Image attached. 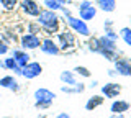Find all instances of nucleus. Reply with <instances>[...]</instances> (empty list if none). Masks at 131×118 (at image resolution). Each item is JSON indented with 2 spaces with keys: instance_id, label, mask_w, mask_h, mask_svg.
Listing matches in <instances>:
<instances>
[{
  "instance_id": "9b49d317",
  "label": "nucleus",
  "mask_w": 131,
  "mask_h": 118,
  "mask_svg": "<svg viewBox=\"0 0 131 118\" xmlns=\"http://www.w3.org/2000/svg\"><path fill=\"white\" fill-rule=\"evenodd\" d=\"M0 87H2V89H8V90H12V92H18L20 90L18 80L15 79V76H10V74L0 77Z\"/></svg>"
},
{
  "instance_id": "423d86ee",
  "label": "nucleus",
  "mask_w": 131,
  "mask_h": 118,
  "mask_svg": "<svg viewBox=\"0 0 131 118\" xmlns=\"http://www.w3.org/2000/svg\"><path fill=\"white\" fill-rule=\"evenodd\" d=\"M57 39H59V48L61 51H67L75 48V33L72 30H62L57 33Z\"/></svg>"
},
{
  "instance_id": "a211bd4d",
  "label": "nucleus",
  "mask_w": 131,
  "mask_h": 118,
  "mask_svg": "<svg viewBox=\"0 0 131 118\" xmlns=\"http://www.w3.org/2000/svg\"><path fill=\"white\" fill-rule=\"evenodd\" d=\"M103 102H105V99L102 95H93V97H90V99L87 100V103H85V110H87V112H92V110H95V108L100 107Z\"/></svg>"
},
{
  "instance_id": "393cba45",
  "label": "nucleus",
  "mask_w": 131,
  "mask_h": 118,
  "mask_svg": "<svg viewBox=\"0 0 131 118\" xmlns=\"http://www.w3.org/2000/svg\"><path fill=\"white\" fill-rule=\"evenodd\" d=\"M56 118H71V116H69L67 113H59V115H57Z\"/></svg>"
},
{
  "instance_id": "ddd939ff",
  "label": "nucleus",
  "mask_w": 131,
  "mask_h": 118,
  "mask_svg": "<svg viewBox=\"0 0 131 118\" xmlns=\"http://www.w3.org/2000/svg\"><path fill=\"white\" fill-rule=\"evenodd\" d=\"M121 92V85L120 84H115V82H110V84H105L102 87V93L106 97V99H115L118 97Z\"/></svg>"
},
{
  "instance_id": "5701e85b",
  "label": "nucleus",
  "mask_w": 131,
  "mask_h": 118,
  "mask_svg": "<svg viewBox=\"0 0 131 118\" xmlns=\"http://www.w3.org/2000/svg\"><path fill=\"white\" fill-rule=\"evenodd\" d=\"M10 44H8L5 39L2 38V36H0V56H7L8 52H10Z\"/></svg>"
},
{
  "instance_id": "6ab92c4d",
  "label": "nucleus",
  "mask_w": 131,
  "mask_h": 118,
  "mask_svg": "<svg viewBox=\"0 0 131 118\" xmlns=\"http://www.w3.org/2000/svg\"><path fill=\"white\" fill-rule=\"evenodd\" d=\"M110 110H112V113H125L129 110V103L126 100H115Z\"/></svg>"
},
{
  "instance_id": "f257e3e1",
  "label": "nucleus",
  "mask_w": 131,
  "mask_h": 118,
  "mask_svg": "<svg viewBox=\"0 0 131 118\" xmlns=\"http://www.w3.org/2000/svg\"><path fill=\"white\" fill-rule=\"evenodd\" d=\"M36 22L41 25L46 35H56L61 31V17L52 10L43 8V12L36 17Z\"/></svg>"
},
{
  "instance_id": "412c9836",
  "label": "nucleus",
  "mask_w": 131,
  "mask_h": 118,
  "mask_svg": "<svg viewBox=\"0 0 131 118\" xmlns=\"http://www.w3.org/2000/svg\"><path fill=\"white\" fill-rule=\"evenodd\" d=\"M43 31V28L38 22H28L26 23V33H31V35H39Z\"/></svg>"
},
{
  "instance_id": "20e7f679",
  "label": "nucleus",
  "mask_w": 131,
  "mask_h": 118,
  "mask_svg": "<svg viewBox=\"0 0 131 118\" xmlns=\"http://www.w3.org/2000/svg\"><path fill=\"white\" fill-rule=\"evenodd\" d=\"M79 10V18H82L84 22H90L97 17V5L92 3V0H82L77 5Z\"/></svg>"
},
{
  "instance_id": "aec40b11",
  "label": "nucleus",
  "mask_w": 131,
  "mask_h": 118,
  "mask_svg": "<svg viewBox=\"0 0 131 118\" xmlns=\"http://www.w3.org/2000/svg\"><path fill=\"white\" fill-rule=\"evenodd\" d=\"M61 80H62L66 85H77L75 72H71V71H64L62 74H61Z\"/></svg>"
},
{
  "instance_id": "7ed1b4c3",
  "label": "nucleus",
  "mask_w": 131,
  "mask_h": 118,
  "mask_svg": "<svg viewBox=\"0 0 131 118\" xmlns=\"http://www.w3.org/2000/svg\"><path fill=\"white\" fill-rule=\"evenodd\" d=\"M66 22H67L69 28L74 31V33H77L79 36H84V38H89L90 36V28L87 25V22H84L82 18L79 17H66Z\"/></svg>"
},
{
  "instance_id": "b1692460",
  "label": "nucleus",
  "mask_w": 131,
  "mask_h": 118,
  "mask_svg": "<svg viewBox=\"0 0 131 118\" xmlns=\"http://www.w3.org/2000/svg\"><path fill=\"white\" fill-rule=\"evenodd\" d=\"M74 72L82 76V77H92V72H90L87 67H84V66H77L75 69H74Z\"/></svg>"
},
{
  "instance_id": "a878e982",
  "label": "nucleus",
  "mask_w": 131,
  "mask_h": 118,
  "mask_svg": "<svg viewBox=\"0 0 131 118\" xmlns=\"http://www.w3.org/2000/svg\"><path fill=\"white\" fill-rule=\"evenodd\" d=\"M38 118H48V116H46V115H39Z\"/></svg>"
},
{
  "instance_id": "39448f33",
  "label": "nucleus",
  "mask_w": 131,
  "mask_h": 118,
  "mask_svg": "<svg viewBox=\"0 0 131 118\" xmlns=\"http://www.w3.org/2000/svg\"><path fill=\"white\" fill-rule=\"evenodd\" d=\"M18 8L21 10V13L25 17H31V18H36L43 12V7L36 0H20Z\"/></svg>"
},
{
  "instance_id": "1a4fd4ad",
  "label": "nucleus",
  "mask_w": 131,
  "mask_h": 118,
  "mask_svg": "<svg viewBox=\"0 0 131 118\" xmlns=\"http://www.w3.org/2000/svg\"><path fill=\"white\" fill-rule=\"evenodd\" d=\"M39 49L43 51L44 54H51V56H57V54L61 52L59 44H57L52 38H44V39H41Z\"/></svg>"
},
{
  "instance_id": "4468645a",
  "label": "nucleus",
  "mask_w": 131,
  "mask_h": 118,
  "mask_svg": "<svg viewBox=\"0 0 131 118\" xmlns=\"http://www.w3.org/2000/svg\"><path fill=\"white\" fill-rule=\"evenodd\" d=\"M71 0H44L43 5L46 7L48 10H52V12H57V10H62L66 5H69Z\"/></svg>"
},
{
  "instance_id": "dca6fc26",
  "label": "nucleus",
  "mask_w": 131,
  "mask_h": 118,
  "mask_svg": "<svg viewBox=\"0 0 131 118\" xmlns=\"http://www.w3.org/2000/svg\"><path fill=\"white\" fill-rule=\"evenodd\" d=\"M3 66H5L7 71H12L13 74H21V69H23L12 56H7V58L3 59Z\"/></svg>"
},
{
  "instance_id": "bb28decb",
  "label": "nucleus",
  "mask_w": 131,
  "mask_h": 118,
  "mask_svg": "<svg viewBox=\"0 0 131 118\" xmlns=\"http://www.w3.org/2000/svg\"><path fill=\"white\" fill-rule=\"evenodd\" d=\"M129 61H131V59H129Z\"/></svg>"
},
{
  "instance_id": "6e6552de",
  "label": "nucleus",
  "mask_w": 131,
  "mask_h": 118,
  "mask_svg": "<svg viewBox=\"0 0 131 118\" xmlns=\"http://www.w3.org/2000/svg\"><path fill=\"white\" fill-rule=\"evenodd\" d=\"M41 72H43V66L39 62H31V61L26 66H23V69H21V76L28 80H33L36 77H39Z\"/></svg>"
},
{
  "instance_id": "2eb2a0df",
  "label": "nucleus",
  "mask_w": 131,
  "mask_h": 118,
  "mask_svg": "<svg viewBox=\"0 0 131 118\" xmlns=\"http://www.w3.org/2000/svg\"><path fill=\"white\" fill-rule=\"evenodd\" d=\"M95 5L105 13H112L116 10V0H95Z\"/></svg>"
},
{
  "instance_id": "9d476101",
  "label": "nucleus",
  "mask_w": 131,
  "mask_h": 118,
  "mask_svg": "<svg viewBox=\"0 0 131 118\" xmlns=\"http://www.w3.org/2000/svg\"><path fill=\"white\" fill-rule=\"evenodd\" d=\"M115 71L120 76H131V61L126 58H116L115 59Z\"/></svg>"
},
{
  "instance_id": "0eeeda50",
  "label": "nucleus",
  "mask_w": 131,
  "mask_h": 118,
  "mask_svg": "<svg viewBox=\"0 0 131 118\" xmlns=\"http://www.w3.org/2000/svg\"><path fill=\"white\" fill-rule=\"evenodd\" d=\"M20 46L21 49L25 51H31V49H36V48L41 46V38L39 35H31V33H23L20 36Z\"/></svg>"
},
{
  "instance_id": "f8f14e48",
  "label": "nucleus",
  "mask_w": 131,
  "mask_h": 118,
  "mask_svg": "<svg viewBox=\"0 0 131 118\" xmlns=\"http://www.w3.org/2000/svg\"><path fill=\"white\" fill-rule=\"evenodd\" d=\"M10 52H12V58H13L16 62L20 64V66H26L28 62H30V54H28V51H25V49H21V48H15V49H10Z\"/></svg>"
},
{
  "instance_id": "f03ea898",
  "label": "nucleus",
  "mask_w": 131,
  "mask_h": 118,
  "mask_svg": "<svg viewBox=\"0 0 131 118\" xmlns=\"http://www.w3.org/2000/svg\"><path fill=\"white\" fill-rule=\"evenodd\" d=\"M56 99V93L48 90V89H38L35 92V107L39 110L49 108L52 105V100Z\"/></svg>"
},
{
  "instance_id": "4be33fe9",
  "label": "nucleus",
  "mask_w": 131,
  "mask_h": 118,
  "mask_svg": "<svg viewBox=\"0 0 131 118\" xmlns=\"http://www.w3.org/2000/svg\"><path fill=\"white\" fill-rule=\"evenodd\" d=\"M120 38L128 44V46H131V28L129 26H125V28L120 30Z\"/></svg>"
},
{
  "instance_id": "f3484780",
  "label": "nucleus",
  "mask_w": 131,
  "mask_h": 118,
  "mask_svg": "<svg viewBox=\"0 0 131 118\" xmlns=\"http://www.w3.org/2000/svg\"><path fill=\"white\" fill-rule=\"evenodd\" d=\"M20 0H0V10H3L5 13H12L18 8Z\"/></svg>"
}]
</instances>
